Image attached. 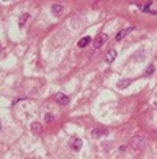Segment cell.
I'll use <instances>...</instances> for the list:
<instances>
[{"label": "cell", "mask_w": 157, "mask_h": 159, "mask_svg": "<svg viewBox=\"0 0 157 159\" xmlns=\"http://www.w3.org/2000/svg\"><path fill=\"white\" fill-rule=\"evenodd\" d=\"M69 146H70V149H72V151L79 152V151L82 149V139H80V138H77V136H74V138H70Z\"/></svg>", "instance_id": "6da1fadb"}, {"label": "cell", "mask_w": 157, "mask_h": 159, "mask_svg": "<svg viewBox=\"0 0 157 159\" xmlns=\"http://www.w3.org/2000/svg\"><path fill=\"white\" fill-rule=\"evenodd\" d=\"M106 41H108V36H106V35H98L97 38L93 39V48H95V49H100Z\"/></svg>", "instance_id": "7a4b0ae2"}, {"label": "cell", "mask_w": 157, "mask_h": 159, "mask_svg": "<svg viewBox=\"0 0 157 159\" xmlns=\"http://www.w3.org/2000/svg\"><path fill=\"white\" fill-rule=\"evenodd\" d=\"M129 144L133 146V148H136V149H141L144 144H146V139L141 138V136H134V138L129 141Z\"/></svg>", "instance_id": "3957f363"}, {"label": "cell", "mask_w": 157, "mask_h": 159, "mask_svg": "<svg viewBox=\"0 0 157 159\" xmlns=\"http://www.w3.org/2000/svg\"><path fill=\"white\" fill-rule=\"evenodd\" d=\"M133 30H134L133 26H128V28H123L121 31H118V33H116L115 39H116V41H121V39H124L126 36L129 35V33H133Z\"/></svg>", "instance_id": "277c9868"}, {"label": "cell", "mask_w": 157, "mask_h": 159, "mask_svg": "<svg viewBox=\"0 0 157 159\" xmlns=\"http://www.w3.org/2000/svg\"><path fill=\"white\" fill-rule=\"evenodd\" d=\"M106 133H108V130H105V128H93V130L90 131V136L92 138H101V136H105Z\"/></svg>", "instance_id": "5b68a950"}, {"label": "cell", "mask_w": 157, "mask_h": 159, "mask_svg": "<svg viewBox=\"0 0 157 159\" xmlns=\"http://www.w3.org/2000/svg\"><path fill=\"white\" fill-rule=\"evenodd\" d=\"M54 99H56V102L61 103V105H67V103H69V97H67L66 94H56Z\"/></svg>", "instance_id": "8992f818"}, {"label": "cell", "mask_w": 157, "mask_h": 159, "mask_svg": "<svg viewBox=\"0 0 157 159\" xmlns=\"http://www.w3.org/2000/svg\"><path fill=\"white\" fill-rule=\"evenodd\" d=\"M116 54H118V53H116V49H110L108 53H106V62L111 64L113 61L116 59Z\"/></svg>", "instance_id": "52a82bcc"}, {"label": "cell", "mask_w": 157, "mask_h": 159, "mask_svg": "<svg viewBox=\"0 0 157 159\" xmlns=\"http://www.w3.org/2000/svg\"><path fill=\"white\" fill-rule=\"evenodd\" d=\"M28 20H30V13H21L20 20H18V26H20V28H23L25 23H26Z\"/></svg>", "instance_id": "ba28073f"}, {"label": "cell", "mask_w": 157, "mask_h": 159, "mask_svg": "<svg viewBox=\"0 0 157 159\" xmlns=\"http://www.w3.org/2000/svg\"><path fill=\"white\" fill-rule=\"evenodd\" d=\"M90 41H92L90 36H85V38H82L80 41H79V48H87L88 44H90Z\"/></svg>", "instance_id": "9c48e42d"}, {"label": "cell", "mask_w": 157, "mask_h": 159, "mask_svg": "<svg viewBox=\"0 0 157 159\" xmlns=\"http://www.w3.org/2000/svg\"><path fill=\"white\" fill-rule=\"evenodd\" d=\"M51 10H52V13H54V15H61L64 12V7H62V5H59V4H56V5H52V7H51Z\"/></svg>", "instance_id": "30bf717a"}, {"label": "cell", "mask_w": 157, "mask_h": 159, "mask_svg": "<svg viewBox=\"0 0 157 159\" xmlns=\"http://www.w3.org/2000/svg\"><path fill=\"white\" fill-rule=\"evenodd\" d=\"M31 130H33V133H39V131H41V125H39V123H33Z\"/></svg>", "instance_id": "8fae6325"}, {"label": "cell", "mask_w": 157, "mask_h": 159, "mask_svg": "<svg viewBox=\"0 0 157 159\" xmlns=\"http://www.w3.org/2000/svg\"><path fill=\"white\" fill-rule=\"evenodd\" d=\"M150 5H152V2H147L144 7H141V10H143V12H147V13H150Z\"/></svg>", "instance_id": "7c38bea8"}, {"label": "cell", "mask_w": 157, "mask_h": 159, "mask_svg": "<svg viewBox=\"0 0 157 159\" xmlns=\"http://www.w3.org/2000/svg\"><path fill=\"white\" fill-rule=\"evenodd\" d=\"M154 69H156L154 66H149V67L146 69V72H144V76H152V74H154Z\"/></svg>", "instance_id": "4fadbf2b"}, {"label": "cell", "mask_w": 157, "mask_h": 159, "mask_svg": "<svg viewBox=\"0 0 157 159\" xmlns=\"http://www.w3.org/2000/svg\"><path fill=\"white\" fill-rule=\"evenodd\" d=\"M46 120H48V121L52 120V115H51V113H48V115H46Z\"/></svg>", "instance_id": "5bb4252c"}, {"label": "cell", "mask_w": 157, "mask_h": 159, "mask_svg": "<svg viewBox=\"0 0 157 159\" xmlns=\"http://www.w3.org/2000/svg\"><path fill=\"white\" fill-rule=\"evenodd\" d=\"M0 130H2V123H0Z\"/></svg>", "instance_id": "9a60e30c"}, {"label": "cell", "mask_w": 157, "mask_h": 159, "mask_svg": "<svg viewBox=\"0 0 157 159\" xmlns=\"http://www.w3.org/2000/svg\"><path fill=\"white\" fill-rule=\"evenodd\" d=\"M4 2H7V0H4Z\"/></svg>", "instance_id": "2e32d148"}]
</instances>
